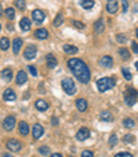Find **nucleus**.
Wrapping results in <instances>:
<instances>
[{"label":"nucleus","mask_w":138,"mask_h":157,"mask_svg":"<svg viewBox=\"0 0 138 157\" xmlns=\"http://www.w3.org/2000/svg\"><path fill=\"white\" fill-rule=\"evenodd\" d=\"M68 67L72 70L75 78L80 81L82 83H88L90 82V70L86 65V63H83L80 59H71L68 60Z\"/></svg>","instance_id":"nucleus-1"},{"label":"nucleus","mask_w":138,"mask_h":157,"mask_svg":"<svg viewBox=\"0 0 138 157\" xmlns=\"http://www.w3.org/2000/svg\"><path fill=\"white\" fill-rule=\"evenodd\" d=\"M116 85V79L113 77H105V78H100L97 81V88L100 92H106L109 89H113V86Z\"/></svg>","instance_id":"nucleus-2"},{"label":"nucleus","mask_w":138,"mask_h":157,"mask_svg":"<svg viewBox=\"0 0 138 157\" xmlns=\"http://www.w3.org/2000/svg\"><path fill=\"white\" fill-rule=\"evenodd\" d=\"M61 85H62V89H64V92L66 93V95H75V93H76V85H75L72 78H64Z\"/></svg>","instance_id":"nucleus-3"},{"label":"nucleus","mask_w":138,"mask_h":157,"mask_svg":"<svg viewBox=\"0 0 138 157\" xmlns=\"http://www.w3.org/2000/svg\"><path fill=\"white\" fill-rule=\"evenodd\" d=\"M138 99V92L134 88H127L126 93H124V103L127 106H133Z\"/></svg>","instance_id":"nucleus-4"},{"label":"nucleus","mask_w":138,"mask_h":157,"mask_svg":"<svg viewBox=\"0 0 138 157\" xmlns=\"http://www.w3.org/2000/svg\"><path fill=\"white\" fill-rule=\"evenodd\" d=\"M36 53H37V48H36L35 44H28L24 52V57L27 60H33L36 57Z\"/></svg>","instance_id":"nucleus-5"},{"label":"nucleus","mask_w":138,"mask_h":157,"mask_svg":"<svg viewBox=\"0 0 138 157\" xmlns=\"http://www.w3.org/2000/svg\"><path fill=\"white\" fill-rule=\"evenodd\" d=\"M21 147H22V145H21L19 140L17 139H9L7 140V149L11 151H18L21 150Z\"/></svg>","instance_id":"nucleus-6"},{"label":"nucleus","mask_w":138,"mask_h":157,"mask_svg":"<svg viewBox=\"0 0 138 157\" xmlns=\"http://www.w3.org/2000/svg\"><path fill=\"white\" fill-rule=\"evenodd\" d=\"M14 127H15V117L14 116L6 117V118H4V121H3V128H4V129H6V131H11Z\"/></svg>","instance_id":"nucleus-7"},{"label":"nucleus","mask_w":138,"mask_h":157,"mask_svg":"<svg viewBox=\"0 0 138 157\" xmlns=\"http://www.w3.org/2000/svg\"><path fill=\"white\" fill-rule=\"evenodd\" d=\"M119 9V3L118 0H108V3H106V11L109 14H115V13L118 11Z\"/></svg>","instance_id":"nucleus-8"},{"label":"nucleus","mask_w":138,"mask_h":157,"mask_svg":"<svg viewBox=\"0 0 138 157\" xmlns=\"http://www.w3.org/2000/svg\"><path fill=\"white\" fill-rule=\"evenodd\" d=\"M100 65L104 67V68H112L113 65V60H112L111 56H102L100 59Z\"/></svg>","instance_id":"nucleus-9"},{"label":"nucleus","mask_w":138,"mask_h":157,"mask_svg":"<svg viewBox=\"0 0 138 157\" xmlns=\"http://www.w3.org/2000/svg\"><path fill=\"white\" fill-rule=\"evenodd\" d=\"M43 133H44V128L43 125L40 124H35L33 125V129H32V135L35 139H39V138L43 136Z\"/></svg>","instance_id":"nucleus-10"},{"label":"nucleus","mask_w":138,"mask_h":157,"mask_svg":"<svg viewBox=\"0 0 138 157\" xmlns=\"http://www.w3.org/2000/svg\"><path fill=\"white\" fill-rule=\"evenodd\" d=\"M88 136H90V131H88V128H86V127L80 128V129L77 131V133H76L77 140H86Z\"/></svg>","instance_id":"nucleus-11"},{"label":"nucleus","mask_w":138,"mask_h":157,"mask_svg":"<svg viewBox=\"0 0 138 157\" xmlns=\"http://www.w3.org/2000/svg\"><path fill=\"white\" fill-rule=\"evenodd\" d=\"M3 99L6 101H14L17 99V95H15V92L12 89H6L3 93Z\"/></svg>","instance_id":"nucleus-12"},{"label":"nucleus","mask_w":138,"mask_h":157,"mask_svg":"<svg viewBox=\"0 0 138 157\" xmlns=\"http://www.w3.org/2000/svg\"><path fill=\"white\" fill-rule=\"evenodd\" d=\"M32 18L37 22V24H40V22L44 21L46 15H44V13L41 11V10H35V11H32Z\"/></svg>","instance_id":"nucleus-13"},{"label":"nucleus","mask_w":138,"mask_h":157,"mask_svg":"<svg viewBox=\"0 0 138 157\" xmlns=\"http://www.w3.org/2000/svg\"><path fill=\"white\" fill-rule=\"evenodd\" d=\"M21 48H22V39H21V38H15L14 40H12V52H14V54L19 53Z\"/></svg>","instance_id":"nucleus-14"},{"label":"nucleus","mask_w":138,"mask_h":157,"mask_svg":"<svg viewBox=\"0 0 138 157\" xmlns=\"http://www.w3.org/2000/svg\"><path fill=\"white\" fill-rule=\"evenodd\" d=\"M28 81V75L25 71H19L17 74V79H15V82H17V85H24L25 82Z\"/></svg>","instance_id":"nucleus-15"},{"label":"nucleus","mask_w":138,"mask_h":157,"mask_svg":"<svg viewBox=\"0 0 138 157\" xmlns=\"http://www.w3.org/2000/svg\"><path fill=\"white\" fill-rule=\"evenodd\" d=\"M76 107H77V110H79V111H86V110H87V107H88V104H87V100H86V99H77L76 100Z\"/></svg>","instance_id":"nucleus-16"},{"label":"nucleus","mask_w":138,"mask_h":157,"mask_svg":"<svg viewBox=\"0 0 138 157\" xmlns=\"http://www.w3.org/2000/svg\"><path fill=\"white\" fill-rule=\"evenodd\" d=\"M94 31L95 33H102L105 31V22L102 20H98L97 22H94Z\"/></svg>","instance_id":"nucleus-17"},{"label":"nucleus","mask_w":138,"mask_h":157,"mask_svg":"<svg viewBox=\"0 0 138 157\" xmlns=\"http://www.w3.org/2000/svg\"><path fill=\"white\" fill-rule=\"evenodd\" d=\"M35 36L37 39H47L48 32H47V29H44V28H39V29L35 31Z\"/></svg>","instance_id":"nucleus-18"},{"label":"nucleus","mask_w":138,"mask_h":157,"mask_svg":"<svg viewBox=\"0 0 138 157\" xmlns=\"http://www.w3.org/2000/svg\"><path fill=\"white\" fill-rule=\"evenodd\" d=\"M35 107L39 110V111H47L48 103H47V101H44V100H36Z\"/></svg>","instance_id":"nucleus-19"},{"label":"nucleus","mask_w":138,"mask_h":157,"mask_svg":"<svg viewBox=\"0 0 138 157\" xmlns=\"http://www.w3.org/2000/svg\"><path fill=\"white\" fill-rule=\"evenodd\" d=\"M19 25H21V29L27 32V31L30 29V20H29V18H27V17H24L22 20H21Z\"/></svg>","instance_id":"nucleus-20"},{"label":"nucleus","mask_w":138,"mask_h":157,"mask_svg":"<svg viewBox=\"0 0 138 157\" xmlns=\"http://www.w3.org/2000/svg\"><path fill=\"white\" fill-rule=\"evenodd\" d=\"M46 60H47V65L50 67V68H55L57 64H58V61H57V59L53 56V54H47V57H46Z\"/></svg>","instance_id":"nucleus-21"},{"label":"nucleus","mask_w":138,"mask_h":157,"mask_svg":"<svg viewBox=\"0 0 138 157\" xmlns=\"http://www.w3.org/2000/svg\"><path fill=\"white\" fill-rule=\"evenodd\" d=\"M100 118L102 120V121H105V122H112L113 121V117H112L111 111H101Z\"/></svg>","instance_id":"nucleus-22"},{"label":"nucleus","mask_w":138,"mask_h":157,"mask_svg":"<svg viewBox=\"0 0 138 157\" xmlns=\"http://www.w3.org/2000/svg\"><path fill=\"white\" fill-rule=\"evenodd\" d=\"M19 133L21 135H28L29 133V125H28V122H25V121H21L19 122Z\"/></svg>","instance_id":"nucleus-23"},{"label":"nucleus","mask_w":138,"mask_h":157,"mask_svg":"<svg viewBox=\"0 0 138 157\" xmlns=\"http://www.w3.org/2000/svg\"><path fill=\"white\" fill-rule=\"evenodd\" d=\"M0 77L3 78L4 81H11L12 79V71L10 68H6V70H3V71L0 72Z\"/></svg>","instance_id":"nucleus-24"},{"label":"nucleus","mask_w":138,"mask_h":157,"mask_svg":"<svg viewBox=\"0 0 138 157\" xmlns=\"http://www.w3.org/2000/svg\"><path fill=\"white\" fill-rule=\"evenodd\" d=\"M80 6L86 10H90L94 7V0H80Z\"/></svg>","instance_id":"nucleus-25"},{"label":"nucleus","mask_w":138,"mask_h":157,"mask_svg":"<svg viewBox=\"0 0 138 157\" xmlns=\"http://www.w3.org/2000/svg\"><path fill=\"white\" fill-rule=\"evenodd\" d=\"M64 52L68 54H75V53H77V48L76 46H72V44H64Z\"/></svg>","instance_id":"nucleus-26"},{"label":"nucleus","mask_w":138,"mask_h":157,"mask_svg":"<svg viewBox=\"0 0 138 157\" xmlns=\"http://www.w3.org/2000/svg\"><path fill=\"white\" fill-rule=\"evenodd\" d=\"M9 48H10V40H9V38H6V36H4V38L0 39V49L6 52Z\"/></svg>","instance_id":"nucleus-27"},{"label":"nucleus","mask_w":138,"mask_h":157,"mask_svg":"<svg viewBox=\"0 0 138 157\" xmlns=\"http://www.w3.org/2000/svg\"><path fill=\"white\" fill-rule=\"evenodd\" d=\"M119 54L122 56V59L123 60H129L130 59V52L127 50V49H124V48L119 49Z\"/></svg>","instance_id":"nucleus-28"},{"label":"nucleus","mask_w":138,"mask_h":157,"mask_svg":"<svg viewBox=\"0 0 138 157\" xmlns=\"http://www.w3.org/2000/svg\"><path fill=\"white\" fill-rule=\"evenodd\" d=\"M123 124H124V127H126V128H130V129L135 127L134 120H131V118H124V120H123Z\"/></svg>","instance_id":"nucleus-29"},{"label":"nucleus","mask_w":138,"mask_h":157,"mask_svg":"<svg viewBox=\"0 0 138 157\" xmlns=\"http://www.w3.org/2000/svg\"><path fill=\"white\" fill-rule=\"evenodd\" d=\"M14 6L17 7L18 10H24L27 3H25V0H14Z\"/></svg>","instance_id":"nucleus-30"},{"label":"nucleus","mask_w":138,"mask_h":157,"mask_svg":"<svg viewBox=\"0 0 138 157\" xmlns=\"http://www.w3.org/2000/svg\"><path fill=\"white\" fill-rule=\"evenodd\" d=\"M4 11H6V17L9 18V20H12V18L15 17V11L12 7H9V9H6Z\"/></svg>","instance_id":"nucleus-31"},{"label":"nucleus","mask_w":138,"mask_h":157,"mask_svg":"<svg viewBox=\"0 0 138 157\" xmlns=\"http://www.w3.org/2000/svg\"><path fill=\"white\" fill-rule=\"evenodd\" d=\"M39 153L43 156H50V147L48 146H40L39 147Z\"/></svg>","instance_id":"nucleus-32"},{"label":"nucleus","mask_w":138,"mask_h":157,"mask_svg":"<svg viewBox=\"0 0 138 157\" xmlns=\"http://www.w3.org/2000/svg\"><path fill=\"white\" fill-rule=\"evenodd\" d=\"M116 143H118V136H116V133H113V135H111V138H109V147H115Z\"/></svg>","instance_id":"nucleus-33"},{"label":"nucleus","mask_w":138,"mask_h":157,"mask_svg":"<svg viewBox=\"0 0 138 157\" xmlns=\"http://www.w3.org/2000/svg\"><path fill=\"white\" fill-rule=\"evenodd\" d=\"M62 21H64V17H62V14H57V17H55V20H54L53 25H54V27H59V25L62 24Z\"/></svg>","instance_id":"nucleus-34"},{"label":"nucleus","mask_w":138,"mask_h":157,"mask_svg":"<svg viewBox=\"0 0 138 157\" xmlns=\"http://www.w3.org/2000/svg\"><path fill=\"white\" fill-rule=\"evenodd\" d=\"M122 74L124 75V78H126L127 81H131V79H133V75H131V72H130L127 68H122Z\"/></svg>","instance_id":"nucleus-35"},{"label":"nucleus","mask_w":138,"mask_h":157,"mask_svg":"<svg viewBox=\"0 0 138 157\" xmlns=\"http://www.w3.org/2000/svg\"><path fill=\"white\" fill-rule=\"evenodd\" d=\"M116 40H118L119 43H124V42H127V36H126V35H122V33H119V35L116 36Z\"/></svg>","instance_id":"nucleus-36"},{"label":"nucleus","mask_w":138,"mask_h":157,"mask_svg":"<svg viewBox=\"0 0 138 157\" xmlns=\"http://www.w3.org/2000/svg\"><path fill=\"white\" fill-rule=\"evenodd\" d=\"M82 157H94V153H93L91 150H83Z\"/></svg>","instance_id":"nucleus-37"},{"label":"nucleus","mask_w":138,"mask_h":157,"mask_svg":"<svg viewBox=\"0 0 138 157\" xmlns=\"http://www.w3.org/2000/svg\"><path fill=\"white\" fill-rule=\"evenodd\" d=\"M72 24H73L76 28H79V29H83V28H84V24H82L80 21H72Z\"/></svg>","instance_id":"nucleus-38"},{"label":"nucleus","mask_w":138,"mask_h":157,"mask_svg":"<svg viewBox=\"0 0 138 157\" xmlns=\"http://www.w3.org/2000/svg\"><path fill=\"white\" fill-rule=\"evenodd\" d=\"M123 140L126 143H130V142H133V140H134V138H133V135H126V136L123 138Z\"/></svg>","instance_id":"nucleus-39"},{"label":"nucleus","mask_w":138,"mask_h":157,"mask_svg":"<svg viewBox=\"0 0 138 157\" xmlns=\"http://www.w3.org/2000/svg\"><path fill=\"white\" fill-rule=\"evenodd\" d=\"M28 68H29V72L33 75V77H36V75H37V71H36V68H35V67H33V65H29Z\"/></svg>","instance_id":"nucleus-40"},{"label":"nucleus","mask_w":138,"mask_h":157,"mask_svg":"<svg viewBox=\"0 0 138 157\" xmlns=\"http://www.w3.org/2000/svg\"><path fill=\"white\" fill-rule=\"evenodd\" d=\"M115 157H133L130 153H126V151H122V153H118Z\"/></svg>","instance_id":"nucleus-41"},{"label":"nucleus","mask_w":138,"mask_h":157,"mask_svg":"<svg viewBox=\"0 0 138 157\" xmlns=\"http://www.w3.org/2000/svg\"><path fill=\"white\" fill-rule=\"evenodd\" d=\"M131 48H133V52L138 54V43H137V42H133V43H131Z\"/></svg>","instance_id":"nucleus-42"},{"label":"nucleus","mask_w":138,"mask_h":157,"mask_svg":"<svg viewBox=\"0 0 138 157\" xmlns=\"http://www.w3.org/2000/svg\"><path fill=\"white\" fill-rule=\"evenodd\" d=\"M127 9H129V4H127V0H123V11L126 13Z\"/></svg>","instance_id":"nucleus-43"},{"label":"nucleus","mask_w":138,"mask_h":157,"mask_svg":"<svg viewBox=\"0 0 138 157\" xmlns=\"http://www.w3.org/2000/svg\"><path fill=\"white\" fill-rule=\"evenodd\" d=\"M53 125H58V118L57 117H53Z\"/></svg>","instance_id":"nucleus-44"},{"label":"nucleus","mask_w":138,"mask_h":157,"mask_svg":"<svg viewBox=\"0 0 138 157\" xmlns=\"http://www.w3.org/2000/svg\"><path fill=\"white\" fill-rule=\"evenodd\" d=\"M50 157H64V156H61V154H59V153H55V154H51Z\"/></svg>","instance_id":"nucleus-45"},{"label":"nucleus","mask_w":138,"mask_h":157,"mask_svg":"<svg viewBox=\"0 0 138 157\" xmlns=\"http://www.w3.org/2000/svg\"><path fill=\"white\" fill-rule=\"evenodd\" d=\"M3 157H12V156H11V154H9V153H4Z\"/></svg>","instance_id":"nucleus-46"},{"label":"nucleus","mask_w":138,"mask_h":157,"mask_svg":"<svg viewBox=\"0 0 138 157\" xmlns=\"http://www.w3.org/2000/svg\"><path fill=\"white\" fill-rule=\"evenodd\" d=\"M3 14V10H2V6H0V15Z\"/></svg>","instance_id":"nucleus-47"},{"label":"nucleus","mask_w":138,"mask_h":157,"mask_svg":"<svg viewBox=\"0 0 138 157\" xmlns=\"http://www.w3.org/2000/svg\"><path fill=\"white\" fill-rule=\"evenodd\" d=\"M135 68H137V71H138V61L135 63Z\"/></svg>","instance_id":"nucleus-48"},{"label":"nucleus","mask_w":138,"mask_h":157,"mask_svg":"<svg viewBox=\"0 0 138 157\" xmlns=\"http://www.w3.org/2000/svg\"><path fill=\"white\" fill-rule=\"evenodd\" d=\"M135 36L138 38V28H137V31H135Z\"/></svg>","instance_id":"nucleus-49"},{"label":"nucleus","mask_w":138,"mask_h":157,"mask_svg":"<svg viewBox=\"0 0 138 157\" xmlns=\"http://www.w3.org/2000/svg\"><path fill=\"white\" fill-rule=\"evenodd\" d=\"M0 29H2V25H0Z\"/></svg>","instance_id":"nucleus-50"},{"label":"nucleus","mask_w":138,"mask_h":157,"mask_svg":"<svg viewBox=\"0 0 138 157\" xmlns=\"http://www.w3.org/2000/svg\"><path fill=\"white\" fill-rule=\"evenodd\" d=\"M71 157H72V156H71Z\"/></svg>","instance_id":"nucleus-51"}]
</instances>
